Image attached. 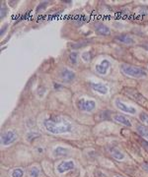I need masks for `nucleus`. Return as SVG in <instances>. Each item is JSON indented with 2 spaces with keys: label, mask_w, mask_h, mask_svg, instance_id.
Returning <instances> with one entry per match:
<instances>
[{
  "label": "nucleus",
  "mask_w": 148,
  "mask_h": 177,
  "mask_svg": "<svg viewBox=\"0 0 148 177\" xmlns=\"http://www.w3.org/2000/svg\"><path fill=\"white\" fill-rule=\"evenodd\" d=\"M45 127L48 132L53 134H62V133L71 132V125L67 120L61 116L53 115L45 120Z\"/></svg>",
  "instance_id": "obj_1"
},
{
  "label": "nucleus",
  "mask_w": 148,
  "mask_h": 177,
  "mask_svg": "<svg viewBox=\"0 0 148 177\" xmlns=\"http://www.w3.org/2000/svg\"><path fill=\"white\" fill-rule=\"evenodd\" d=\"M121 70L124 75L131 78H136V79L147 76L146 70H144L143 68H139V67H136V66H132V65L123 64L121 67Z\"/></svg>",
  "instance_id": "obj_2"
},
{
  "label": "nucleus",
  "mask_w": 148,
  "mask_h": 177,
  "mask_svg": "<svg viewBox=\"0 0 148 177\" xmlns=\"http://www.w3.org/2000/svg\"><path fill=\"white\" fill-rule=\"evenodd\" d=\"M123 93H126L128 97L130 98L132 100L136 101V102L140 103V105H145V103L148 102L146 98H145L143 95L138 92V91L135 90V88H124Z\"/></svg>",
  "instance_id": "obj_3"
},
{
  "label": "nucleus",
  "mask_w": 148,
  "mask_h": 177,
  "mask_svg": "<svg viewBox=\"0 0 148 177\" xmlns=\"http://www.w3.org/2000/svg\"><path fill=\"white\" fill-rule=\"evenodd\" d=\"M77 106L82 111H92L96 107V102L94 100H86L84 98H81L77 102Z\"/></svg>",
  "instance_id": "obj_4"
},
{
  "label": "nucleus",
  "mask_w": 148,
  "mask_h": 177,
  "mask_svg": "<svg viewBox=\"0 0 148 177\" xmlns=\"http://www.w3.org/2000/svg\"><path fill=\"white\" fill-rule=\"evenodd\" d=\"M17 138H18L17 134L14 131H7V132H5L2 134L1 142L4 146L10 145V144H12V143H14L15 141H16Z\"/></svg>",
  "instance_id": "obj_5"
},
{
  "label": "nucleus",
  "mask_w": 148,
  "mask_h": 177,
  "mask_svg": "<svg viewBox=\"0 0 148 177\" xmlns=\"http://www.w3.org/2000/svg\"><path fill=\"white\" fill-rule=\"evenodd\" d=\"M110 66H111L110 61L107 60V59H104V60L101 62L100 64L96 65V70H97V72L99 73V74L106 75V74H107L109 68H110Z\"/></svg>",
  "instance_id": "obj_6"
},
{
  "label": "nucleus",
  "mask_w": 148,
  "mask_h": 177,
  "mask_svg": "<svg viewBox=\"0 0 148 177\" xmlns=\"http://www.w3.org/2000/svg\"><path fill=\"white\" fill-rule=\"evenodd\" d=\"M74 168V162L72 160L68 161H62L58 166V171L59 173H63L66 172L68 170H71V169Z\"/></svg>",
  "instance_id": "obj_7"
},
{
  "label": "nucleus",
  "mask_w": 148,
  "mask_h": 177,
  "mask_svg": "<svg viewBox=\"0 0 148 177\" xmlns=\"http://www.w3.org/2000/svg\"><path fill=\"white\" fill-rule=\"evenodd\" d=\"M95 32L100 36H110L111 31L107 26L101 24V23H98V24L95 25Z\"/></svg>",
  "instance_id": "obj_8"
},
{
  "label": "nucleus",
  "mask_w": 148,
  "mask_h": 177,
  "mask_svg": "<svg viewBox=\"0 0 148 177\" xmlns=\"http://www.w3.org/2000/svg\"><path fill=\"white\" fill-rule=\"evenodd\" d=\"M60 78L63 82L70 83L75 79V74H74V72L70 71L68 69H64L63 71L60 73Z\"/></svg>",
  "instance_id": "obj_9"
},
{
  "label": "nucleus",
  "mask_w": 148,
  "mask_h": 177,
  "mask_svg": "<svg viewBox=\"0 0 148 177\" xmlns=\"http://www.w3.org/2000/svg\"><path fill=\"white\" fill-rule=\"evenodd\" d=\"M116 103V106L118 108H119L121 110L124 111V112H128V113H130V114H133L136 112V109L131 107V106H128L126 105H124V103L123 102V101H121L119 100H116L115 101Z\"/></svg>",
  "instance_id": "obj_10"
},
{
  "label": "nucleus",
  "mask_w": 148,
  "mask_h": 177,
  "mask_svg": "<svg viewBox=\"0 0 148 177\" xmlns=\"http://www.w3.org/2000/svg\"><path fill=\"white\" fill-rule=\"evenodd\" d=\"M115 40L116 41L123 44H133L134 43V40L131 36L129 35H119L115 38Z\"/></svg>",
  "instance_id": "obj_11"
},
{
  "label": "nucleus",
  "mask_w": 148,
  "mask_h": 177,
  "mask_svg": "<svg viewBox=\"0 0 148 177\" xmlns=\"http://www.w3.org/2000/svg\"><path fill=\"white\" fill-rule=\"evenodd\" d=\"M114 119H115L116 122L123 124V125H124V126H128V127H130L131 126L130 121H129L126 116L121 115V114H116V115L114 116Z\"/></svg>",
  "instance_id": "obj_12"
},
{
  "label": "nucleus",
  "mask_w": 148,
  "mask_h": 177,
  "mask_svg": "<svg viewBox=\"0 0 148 177\" xmlns=\"http://www.w3.org/2000/svg\"><path fill=\"white\" fill-rule=\"evenodd\" d=\"M91 87H92V88L95 91V92L103 93V95L107 93V92H108L107 87H106V86H104L103 84H100V83H97V84H95V83H92V84H91Z\"/></svg>",
  "instance_id": "obj_13"
},
{
  "label": "nucleus",
  "mask_w": 148,
  "mask_h": 177,
  "mask_svg": "<svg viewBox=\"0 0 148 177\" xmlns=\"http://www.w3.org/2000/svg\"><path fill=\"white\" fill-rule=\"evenodd\" d=\"M136 130H137V133H138L143 139L148 140V127L144 126V125L139 124V125H137Z\"/></svg>",
  "instance_id": "obj_14"
},
{
  "label": "nucleus",
  "mask_w": 148,
  "mask_h": 177,
  "mask_svg": "<svg viewBox=\"0 0 148 177\" xmlns=\"http://www.w3.org/2000/svg\"><path fill=\"white\" fill-rule=\"evenodd\" d=\"M110 152H111L112 157H114L115 158H116V160H123V158L124 157L123 153H121L119 149H116V148H111Z\"/></svg>",
  "instance_id": "obj_15"
},
{
  "label": "nucleus",
  "mask_w": 148,
  "mask_h": 177,
  "mask_svg": "<svg viewBox=\"0 0 148 177\" xmlns=\"http://www.w3.org/2000/svg\"><path fill=\"white\" fill-rule=\"evenodd\" d=\"M53 153H54V155H56V157H63V155H68V150L64 149V148H62V147H58L53 151Z\"/></svg>",
  "instance_id": "obj_16"
},
{
  "label": "nucleus",
  "mask_w": 148,
  "mask_h": 177,
  "mask_svg": "<svg viewBox=\"0 0 148 177\" xmlns=\"http://www.w3.org/2000/svg\"><path fill=\"white\" fill-rule=\"evenodd\" d=\"M77 60H78V53H77V52H72V53H70V55H69V61H70V63L76 64V63H77Z\"/></svg>",
  "instance_id": "obj_17"
},
{
  "label": "nucleus",
  "mask_w": 148,
  "mask_h": 177,
  "mask_svg": "<svg viewBox=\"0 0 148 177\" xmlns=\"http://www.w3.org/2000/svg\"><path fill=\"white\" fill-rule=\"evenodd\" d=\"M39 175H40V169H39L38 167H32L30 169V176L31 177H39Z\"/></svg>",
  "instance_id": "obj_18"
},
{
  "label": "nucleus",
  "mask_w": 148,
  "mask_h": 177,
  "mask_svg": "<svg viewBox=\"0 0 148 177\" xmlns=\"http://www.w3.org/2000/svg\"><path fill=\"white\" fill-rule=\"evenodd\" d=\"M138 142H139V144L141 145V147L148 153V142L146 141V140L143 139V138H139Z\"/></svg>",
  "instance_id": "obj_19"
},
{
  "label": "nucleus",
  "mask_w": 148,
  "mask_h": 177,
  "mask_svg": "<svg viewBox=\"0 0 148 177\" xmlns=\"http://www.w3.org/2000/svg\"><path fill=\"white\" fill-rule=\"evenodd\" d=\"M82 59L85 62H89L92 59V54H91V52H84L82 54Z\"/></svg>",
  "instance_id": "obj_20"
},
{
  "label": "nucleus",
  "mask_w": 148,
  "mask_h": 177,
  "mask_svg": "<svg viewBox=\"0 0 148 177\" xmlns=\"http://www.w3.org/2000/svg\"><path fill=\"white\" fill-rule=\"evenodd\" d=\"M23 170L22 169H20V168H17V169H15L14 171H13V173H12V176L13 177H23Z\"/></svg>",
  "instance_id": "obj_21"
},
{
  "label": "nucleus",
  "mask_w": 148,
  "mask_h": 177,
  "mask_svg": "<svg viewBox=\"0 0 148 177\" xmlns=\"http://www.w3.org/2000/svg\"><path fill=\"white\" fill-rule=\"evenodd\" d=\"M139 118L140 120L142 122H144V123L148 124V114L146 112H141L139 114Z\"/></svg>",
  "instance_id": "obj_22"
},
{
  "label": "nucleus",
  "mask_w": 148,
  "mask_h": 177,
  "mask_svg": "<svg viewBox=\"0 0 148 177\" xmlns=\"http://www.w3.org/2000/svg\"><path fill=\"white\" fill-rule=\"evenodd\" d=\"M107 113H109V111H102V112L99 113V115L101 116V119H108L109 117H110V115Z\"/></svg>",
  "instance_id": "obj_23"
},
{
  "label": "nucleus",
  "mask_w": 148,
  "mask_h": 177,
  "mask_svg": "<svg viewBox=\"0 0 148 177\" xmlns=\"http://www.w3.org/2000/svg\"><path fill=\"white\" fill-rule=\"evenodd\" d=\"M6 7H5V5L4 4H2V6H1V14H0V16H1V18H4V16L6 15Z\"/></svg>",
  "instance_id": "obj_24"
},
{
  "label": "nucleus",
  "mask_w": 148,
  "mask_h": 177,
  "mask_svg": "<svg viewBox=\"0 0 148 177\" xmlns=\"http://www.w3.org/2000/svg\"><path fill=\"white\" fill-rule=\"evenodd\" d=\"M48 4V2H43V3L40 4V5L38 6V8H37V12H39V11H40V10H41V9H43Z\"/></svg>",
  "instance_id": "obj_25"
},
{
  "label": "nucleus",
  "mask_w": 148,
  "mask_h": 177,
  "mask_svg": "<svg viewBox=\"0 0 148 177\" xmlns=\"http://www.w3.org/2000/svg\"><path fill=\"white\" fill-rule=\"evenodd\" d=\"M141 166H142V168H143L145 171H147V172H148V163H143Z\"/></svg>",
  "instance_id": "obj_26"
},
{
  "label": "nucleus",
  "mask_w": 148,
  "mask_h": 177,
  "mask_svg": "<svg viewBox=\"0 0 148 177\" xmlns=\"http://www.w3.org/2000/svg\"><path fill=\"white\" fill-rule=\"evenodd\" d=\"M6 29H7V26H4L3 29H2V31H1V32H0V35L3 36V35H4V33H5V31H6Z\"/></svg>",
  "instance_id": "obj_27"
},
{
  "label": "nucleus",
  "mask_w": 148,
  "mask_h": 177,
  "mask_svg": "<svg viewBox=\"0 0 148 177\" xmlns=\"http://www.w3.org/2000/svg\"><path fill=\"white\" fill-rule=\"evenodd\" d=\"M61 88V86H59L58 84H54V88H55V90H58V88Z\"/></svg>",
  "instance_id": "obj_28"
},
{
  "label": "nucleus",
  "mask_w": 148,
  "mask_h": 177,
  "mask_svg": "<svg viewBox=\"0 0 148 177\" xmlns=\"http://www.w3.org/2000/svg\"><path fill=\"white\" fill-rule=\"evenodd\" d=\"M142 47L145 48V49H146V50L148 51V44H144V45H142Z\"/></svg>",
  "instance_id": "obj_29"
},
{
  "label": "nucleus",
  "mask_w": 148,
  "mask_h": 177,
  "mask_svg": "<svg viewBox=\"0 0 148 177\" xmlns=\"http://www.w3.org/2000/svg\"><path fill=\"white\" fill-rule=\"evenodd\" d=\"M116 177H121V176H116Z\"/></svg>",
  "instance_id": "obj_30"
}]
</instances>
